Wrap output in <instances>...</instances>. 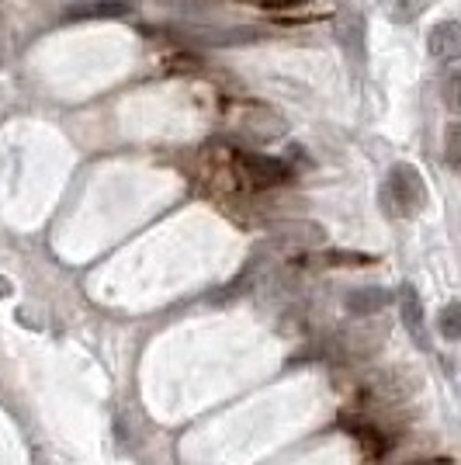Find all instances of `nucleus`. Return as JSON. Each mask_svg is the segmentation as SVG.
<instances>
[{"instance_id": "3", "label": "nucleus", "mask_w": 461, "mask_h": 465, "mask_svg": "<svg viewBox=\"0 0 461 465\" xmlns=\"http://www.w3.org/2000/svg\"><path fill=\"white\" fill-rule=\"evenodd\" d=\"M240 163V174L250 188H274V184H285L291 177L289 163L278 160V156H264V153H240L236 156Z\"/></svg>"}, {"instance_id": "8", "label": "nucleus", "mask_w": 461, "mask_h": 465, "mask_svg": "<svg viewBox=\"0 0 461 465\" xmlns=\"http://www.w3.org/2000/svg\"><path fill=\"white\" fill-rule=\"evenodd\" d=\"M444 163L461 171V122H451L444 129Z\"/></svg>"}, {"instance_id": "13", "label": "nucleus", "mask_w": 461, "mask_h": 465, "mask_svg": "<svg viewBox=\"0 0 461 465\" xmlns=\"http://www.w3.org/2000/svg\"><path fill=\"white\" fill-rule=\"evenodd\" d=\"M0 295H11V282L7 278H0Z\"/></svg>"}, {"instance_id": "6", "label": "nucleus", "mask_w": 461, "mask_h": 465, "mask_svg": "<svg viewBox=\"0 0 461 465\" xmlns=\"http://www.w3.org/2000/svg\"><path fill=\"white\" fill-rule=\"evenodd\" d=\"M399 312H403V323H406V330H409V337H413L423 351L430 348V341H427V327H423L420 292L413 289V285H403V289H399Z\"/></svg>"}, {"instance_id": "1", "label": "nucleus", "mask_w": 461, "mask_h": 465, "mask_svg": "<svg viewBox=\"0 0 461 465\" xmlns=\"http://www.w3.org/2000/svg\"><path fill=\"white\" fill-rule=\"evenodd\" d=\"M382 198L388 202V209L396 215H417L427 205V184L423 174L413 163H396L388 177H385V192Z\"/></svg>"}, {"instance_id": "2", "label": "nucleus", "mask_w": 461, "mask_h": 465, "mask_svg": "<svg viewBox=\"0 0 461 465\" xmlns=\"http://www.w3.org/2000/svg\"><path fill=\"white\" fill-rule=\"evenodd\" d=\"M388 337V327L385 323H375V320H361V323H350L347 330H340L333 337V358L337 361H365L371 354H378V348Z\"/></svg>"}, {"instance_id": "12", "label": "nucleus", "mask_w": 461, "mask_h": 465, "mask_svg": "<svg viewBox=\"0 0 461 465\" xmlns=\"http://www.w3.org/2000/svg\"><path fill=\"white\" fill-rule=\"evenodd\" d=\"M396 465H434L430 459H409V462H396Z\"/></svg>"}, {"instance_id": "7", "label": "nucleus", "mask_w": 461, "mask_h": 465, "mask_svg": "<svg viewBox=\"0 0 461 465\" xmlns=\"http://www.w3.org/2000/svg\"><path fill=\"white\" fill-rule=\"evenodd\" d=\"M437 333H441L444 341H461V299L447 302L437 312Z\"/></svg>"}, {"instance_id": "10", "label": "nucleus", "mask_w": 461, "mask_h": 465, "mask_svg": "<svg viewBox=\"0 0 461 465\" xmlns=\"http://www.w3.org/2000/svg\"><path fill=\"white\" fill-rule=\"evenodd\" d=\"M441 97H444V104H447V112L461 115V70H455V74L441 84Z\"/></svg>"}, {"instance_id": "4", "label": "nucleus", "mask_w": 461, "mask_h": 465, "mask_svg": "<svg viewBox=\"0 0 461 465\" xmlns=\"http://www.w3.org/2000/svg\"><path fill=\"white\" fill-rule=\"evenodd\" d=\"M392 302V292L382 289V285H365V289H354L347 292L344 306L350 316H358V320H371V316H378Z\"/></svg>"}, {"instance_id": "11", "label": "nucleus", "mask_w": 461, "mask_h": 465, "mask_svg": "<svg viewBox=\"0 0 461 465\" xmlns=\"http://www.w3.org/2000/svg\"><path fill=\"white\" fill-rule=\"evenodd\" d=\"M427 4H430V0H399V15H396V18H399V21L417 18Z\"/></svg>"}, {"instance_id": "5", "label": "nucleus", "mask_w": 461, "mask_h": 465, "mask_svg": "<svg viewBox=\"0 0 461 465\" xmlns=\"http://www.w3.org/2000/svg\"><path fill=\"white\" fill-rule=\"evenodd\" d=\"M427 49H430V56L441 59V63H455V59H461V25L458 21H441V25H434L430 35H427Z\"/></svg>"}, {"instance_id": "9", "label": "nucleus", "mask_w": 461, "mask_h": 465, "mask_svg": "<svg viewBox=\"0 0 461 465\" xmlns=\"http://www.w3.org/2000/svg\"><path fill=\"white\" fill-rule=\"evenodd\" d=\"M319 264H329V268H358V264H375L371 253H350V251H329L319 257Z\"/></svg>"}]
</instances>
